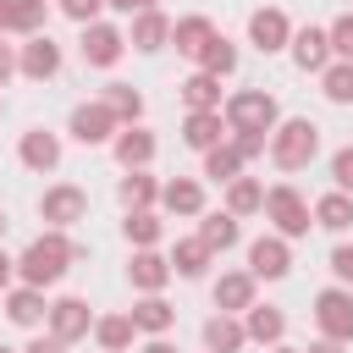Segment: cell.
Wrapping results in <instances>:
<instances>
[{"label": "cell", "mask_w": 353, "mask_h": 353, "mask_svg": "<svg viewBox=\"0 0 353 353\" xmlns=\"http://www.w3.org/2000/svg\"><path fill=\"white\" fill-rule=\"evenodd\" d=\"M204 347H210V353H243V347H248L243 320H237V314H210V320H204Z\"/></svg>", "instance_id": "d4e9b609"}, {"label": "cell", "mask_w": 353, "mask_h": 353, "mask_svg": "<svg viewBox=\"0 0 353 353\" xmlns=\"http://www.w3.org/2000/svg\"><path fill=\"white\" fill-rule=\"evenodd\" d=\"M105 6H110V11H127V17L138 11V0H105Z\"/></svg>", "instance_id": "681fc988"}, {"label": "cell", "mask_w": 353, "mask_h": 353, "mask_svg": "<svg viewBox=\"0 0 353 353\" xmlns=\"http://www.w3.org/2000/svg\"><path fill=\"white\" fill-rule=\"evenodd\" d=\"M210 254H226V248H237V215H226V210H215V215H199V232H193Z\"/></svg>", "instance_id": "4316f807"}, {"label": "cell", "mask_w": 353, "mask_h": 353, "mask_svg": "<svg viewBox=\"0 0 353 353\" xmlns=\"http://www.w3.org/2000/svg\"><path fill=\"white\" fill-rule=\"evenodd\" d=\"M210 248L199 243V237H176V248H171V276H182V281H199L204 270H210Z\"/></svg>", "instance_id": "f1b7e54d"}, {"label": "cell", "mask_w": 353, "mask_h": 353, "mask_svg": "<svg viewBox=\"0 0 353 353\" xmlns=\"http://www.w3.org/2000/svg\"><path fill=\"white\" fill-rule=\"evenodd\" d=\"M243 331H248V342L276 347V342L287 336V314H281L276 303H248V309H243Z\"/></svg>", "instance_id": "e0dca14e"}, {"label": "cell", "mask_w": 353, "mask_h": 353, "mask_svg": "<svg viewBox=\"0 0 353 353\" xmlns=\"http://www.w3.org/2000/svg\"><path fill=\"white\" fill-rule=\"evenodd\" d=\"M210 39H215V22H210V17H182V22H171V44H176V55H188V61H199Z\"/></svg>", "instance_id": "484cf974"}, {"label": "cell", "mask_w": 353, "mask_h": 353, "mask_svg": "<svg viewBox=\"0 0 353 353\" xmlns=\"http://www.w3.org/2000/svg\"><path fill=\"white\" fill-rule=\"evenodd\" d=\"M121 232H127V243H132V248H154L165 226H160V215H154V210H127Z\"/></svg>", "instance_id": "d590c367"}, {"label": "cell", "mask_w": 353, "mask_h": 353, "mask_svg": "<svg viewBox=\"0 0 353 353\" xmlns=\"http://www.w3.org/2000/svg\"><path fill=\"white\" fill-rule=\"evenodd\" d=\"M292 61L303 66V72H325L331 66V39H325V28H292Z\"/></svg>", "instance_id": "ac0fdd59"}, {"label": "cell", "mask_w": 353, "mask_h": 353, "mask_svg": "<svg viewBox=\"0 0 353 353\" xmlns=\"http://www.w3.org/2000/svg\"><path fill=\"white\" fill-rule=\"evenodd\" d=\"M182 143L188 149H215V143H226V121H221V110H188V121H182Z\"/></svg>", "instance_id": "ffe728a7"}, {"label": "cell", "mask_w": 353, "mask_h": 353, "mask_svg": "<svg viewBox=\"0 0 353 353\" xmlns=\"http://www.w3.org/2000/svg\"><path fill=\"white\" fill-rule=\"evenodd\" d=\"M265 154H270L276 171H303V165L320 154V127H314L309 116H287V121H276Z\"/></svg>", "instance_id": "7a4b0ae2"}, {"label": "cell", "mask_w": 353, "mask_h": 353, "mask_svg": "<svg viewBox=\"0 0 353 353\" xmlns=\"http://www.w3.org/2000/svg\"><path fill=\"white\" fill-rule=\"evenodd\" d=\"M77 44H83V61H88V66L110 72V66L121 61V50H127V33H121V28H110V22H88Z\"/></svg>", "instance_id": "8fae6325"}, {"label": "cell", "mask_w": 353, "mask_h": 353, "mask_svg": "<svg viewBox=\"0 0 353 353\" xmlns=\"http://www.w3.org/2000/svg\"><path fill=\"white\" fill-rule=\"evenodd\" d=\"M127 320H132V331H149V336H165L171 325H176V309L160 298V292H143L132 309H127Z\"/></svg>", "instance_id": "d6986e66"}, {"label": "cell", "mask_w": 353, "mask_h": 353, "mask_svg": "<svg viewBox=\"0 0 353 353\" xmlns=\"http://www.w3.org/2000/svg\"><path fill=\"white\" fill-rule=\"evenodd\" d=\"M303 353H342V342H325V336H320V342H309Z\"/></svg>", "instance_id": "c3c4849f"}, {"label": "cell", "mask_w": 353, "mask_h": 353, "mask_svg": "<svg viewBox=\"0 0 353 353\" xmlns=\"http://www.w3.org/2000/svg\"><path fill=\"white\" fill-rule=\"evenodd\" d=\"M331 182H336V193H353V143H342L331 154Z\"/></svg>", "instance_id": "60d3db41"}, {"label": "cell", "mask_w": 353, "mask_h": 353, "mask_svg": "<svg viewBox=\"0 0 353 353\" xmlns=\"http://www.w3.org/2000/svg\"><path fill=\"white\" fill-rule=\"evenodd\" d=\"M6 226H11V221H6V210H0V237H6Z\"/></svg>", "instance_id": "f5cc1de1"}, {"label": "cell", "mask_w": 353, "mask_h": 353, "mask_svg": "<svg viewBox=\"0 0 353 353\" xmlns=\"http://www.w3.org/2000/svg\"><path fill=\"white\" fill-rule=\"evenodd\" d=\"M44 325H50V336H55V342H66V347H72V342H83V336L94 331V314H88V303H83V298H55V303H50V314H44Z\"/></svg>", "instance_id": "9c48e42d"}, {"label": "cell", "mask_w": 353, "mask_h": 353, "mask_svg": "<svg viewBox=\"0 0 353 353\" xmlns=\"http://www.w3.org/2000/svg\"><path fill=\"white\" fill-rule=\"evenodd\" d=\"M320 94H325L331 105H353V61H331V66L320 72Z\"/></svg>", "instance_id": "8d00e7d4"}, {"label": "cell", "mask_w": 353, "mask_h": 353, "mask_svg": "<svg viewBox=\"0 0 353 353\" xmlns=\"http://www.w3.org/2000/svg\"><path fill=\"white\" fill-rule=\"evenodd\" d=\"M287 270H292V248H287V237L265 232V237L248 243V276H254V281H281Z\"/></svg>", "instance_id": "52a82bcc"}, {"label": "cell", "mask_w": 353, "mask_h": 353, "mask_svg": "<svg viewBox=\"0 0 353 353\" xmlns=\"http://www.w3.org/2000/svg\"><path fill=\"white\" fill-rule=\"evenodd\" d=\"M83 215H88V193H83L77 182H55V188L39 193V221H50V232L77 226Z\"/></svg>", "instance_id": "8992f818"}, {"label": "cell", "mask_w": 353, "mask_h": 353, "mask_svg": "<svg viewBox=\"0 0 353 353\" xmlns=\"http://www.w3.org/2000/svg\"><path fill=\"white\" fill-rule=\"evenodd\" d=\"M325 39H331V61H353V11H342L325 28Z\"/></svg>", "instance_id": "f35d334b"}, {"label": "cell", "mask_w": 353, "mask_h": 353, "mask_svg": "<svg viewBox=\"0 0 353 353\" xmlns=\"http://www.w3.org/2000/svg\"><path fill=\"white\" fill-rule=\"evenodd\" d=\"M11 281H17V259L0 248V292H11Z\"/></svg>", "instance_id": "f6af8a7d"}, {"label": "cell", "mask_w": 353, "mask_h": 353, "mask_svg": "<svg viewBox=\"0 0 353 353\" xmlns=\"http://www.w3.org/2000/svg\"><path fill=\"white\" fill-rule=\"evenodd\" d=\"M138 353H176V347H171V342H165V336H149V342H143V347H138Z\"/></svg>", "instance_id": "7dc6e473"}, {"label": "cell", "mask_w": 353, "mask_h": 353, "mask_svg": "<svg viewBox=\"0 0 353 353\" xmlns=\"http://www.w3.org/2000/svg\"><path fill=\"white\" fill-rule=\"evenodd\" d=\"M0 110H6V99H0Z\"/></svg>", "instance_id": "11a10c76"}, {"label": "cell", "mask_w": 353, "mask_h": 353, "mask_svg": "<svg viewBox=\"0 0 353 353\" xmlns=\"http://www.w3.org/2000/svg\"><path fill=\"white\" fill-rule=\"evenodd\" d=\"M127 281H132L138 292H160V287L171 281V259H165V254H154V248H138V254H132V265H127Z\"/></svg>", "instance_id": "7402d4cb"}, {"label": "cell", "mask_w": 353, "mask_h": 353, "mask_svg": "<svg viewBox=\"0 0 353 353\" xmlns=\"http://www.w3.org/2000/svg\"><path fill=\"white\" fill-rule=\"evenodd\" d=\"M11 77H17V50H11L6 39H0V88H6Z\"/></svg>", "instance_id": "ee69618b"}, {"label": "cell", "mask_w": 353, "mask_h": 353, "mask_svg": "<svg viewBox=\"0 0 353 353\" xmlns=\"http://www.w3.org/2000/svg\"><path fill=\"white\" fill-rule=\"evenodd\" d=\"M66 132H72V138H77L83 149H99V143H110V138L121 132V121H116V116H110V110H105V105L94 99V105H77V110H72Z\"/></svg>", "instance_id": "ba28073f"}, {"label": "cell", "mask_w": 353, "mask_h": 353, "mask_svg": "<svg viewBox=\"0 0 353 353\" xmlns=\"http://www.w3.org/2000/svg\"><path fill=\"white\" fill-rule=\"evenodd\" d=\"M44 22H50V0H0V39L6 33L33 39V33H44Z\"/></svg>", "instance_id": "5bb4252c"}, {"label": "cell", "mask_w": 353, "mask_h": 353, "mask_svg": "<svg viewBox=\"0 0 353 353\" xmlns=\"http://www.w3.org/2000/svg\"><path fill=\"white\" fill-rule=\"evenodd\" d=\"M259 210H265V182L259 176H232L226 182V215L243 221V215H259Z\"/></svg>", "instance_id": "83f0119b"}, {"label": "cell", "mask_w": 353, "mask_h": 353, "mask_svg": "<svg viewBox=\"0 0 353 353\" xmlns=\"http://www.w3.org/2000/svg\"><path fill=\"white\" fill-rule=\"evenodd\" d=\"M309 215H314V226H325V232H347V226H353V193H325V199L309 204Z\"/></svg>", "instance_id": "1f68e13d"}, {"label": "cell", "mask_w": 353, "mask_h": 353, "mask_svg": "<svg viewBox=\"0 0 353 353\" xmlns=\"http://www.w3.org/2000/svg\"><path fill=\"white\" fill-rule=\"evenodd\" d=\"M88 336H94V342H99V353H127V347H132V336H138V331H132V320H127V314H99V320H94V331H88Z\"/></svg>", "instance_id": "4dcf8cb0"}, {"label": "cell", "mask_w": 353, "mask_h": 353, "mask_svg": "<svg viewBox=\"0 0 353 353\" xmlns=\"http://www.w3.org/2000/svg\"><path fill=\"white\" fill-rule=\"evenodd\" d=\"M0 298H6V320L22 325V331H33V325L50 314V303H44L39 287H11V292H0Z\"/></svg>", "instance_id": "cb8c5ba5"}, {"label": "cell", "mask_w": 353, "mask_h": 353, "mask_svg": "<svg viewBox=\"0 0 353 353\" xmlns=\"http://www.w3.org/2000/svg\"><path fill=\"white\" fill-rule=\"evenodd\" d=\"M270 353H298V347H281V342H276V347H270Z\"/></svg>", "instance_id": "816d5d0a"}, {"label": "cell", "mask_w": 353, "mask_h": 353, "mask_svg": "<svg viewBox=\"0 0 353 353\" xmlns=\"http://www.w3.org/2000/svg\"><path fill=\"white\" fill-rule=\"evenodd\" d=\"M204 176L210 182H232V176H243V160H237V149L232 143H215V149H204Z\"/></svg>", "instance_id": "74e56055"}, {"label": "cell", "mask_w": 353, "mask_h": 353, "mask_svg": "<svg viewBox=\"0 0 353 353\" xmlns=\"http://www.w3.org/2000/svg\"><path fill=\"white\" fill-rule=\"evenodd\" d=\"M160 210L165 215H204V188L193 176H171V182H160Z\"/></svg>", "instance_id": "44dd1931"}, {"label": "cell", "mask_w": 353, "mask_h": 353, "mask_svg": "<svg viewBox=\"0 0 353 353\" xmlns=\"http://www.w3.org/2000/svg\"><path fill=\"white\" fill-rule=\"evenodd\" d=\"M127 44H132V50H143V55L165 50V44H171V17H165V11H132Z\"/></svg>", "instance_id": "9a60e30c"}, {"label": "cell", "mask_w": 353, "mask_h": 353, "mask_svg": "<svg viewBox=\"0 0 353 353\" xmlns=\"http://www.w3.org/2000/svg\"><path fill=\"white\" fill-rule=\"evenodd\" d=\"M265 215H270V226H276V237H309V226H314V215H309V199L292 188V182H276V188H265Z\"/></svg>", "instance_id": "277c9868"}, {"label": "cell", "mask_w": 353, "mask_h": 353, "mask_svg": "<svg viewBox=\"0 0 353 353\" xmlns=\"http://www.w3.org/2000/svg\"><path fill=\"white\" fill-rule=\"evenodd\" d=\"M210 298H215L221 314H243V309L254 303V276H248V270H226V276L210 287Z\"/></svg>", "instance_id": "603a6c76"}, {"label": "cell", "mask_w": 353, "mask_h": 353, "mask_svg": "<svg viewBox=\"0 0 353 353\" xmlns=\"http://www.w3.org/2000/svg\"><path fill=\"white\" fill-rule=\"evenodd\" d=\"M221 121H226V132H265L270 138L276 121H281V105L265 88H237V94L221 99Z\"/></svg>", "instance_id": "3957f363"}, {"label": "cell", "mask_w": 353, "mask_h": 353, "mask_svg": "<svg viewBox=\"0 0 353 353\" xmlns=\"http://www.w3.org/2000/svg\"><path fill=\"white\" fill-rule=\"evenodd\" d=\"M17 72L33 77V83H50V77L61 72V44H55L50 33H33V39L17 50Z\"/></svg>", "instance_id": "7c38bea8"}, {"label": "cell", "mask_w": 353, "mask_h": 353, "mask_svg": "<svg viewBox=\"0 0 353 353\" xmlns=\"http://www.w3.org/2000/svg\"><path fill=\"white\" fill-rule=\"evenodd\" d=\"M0 353H17V347H0Z\"/></svg>", "instance_id": "db71d44e"}, {"label": "cell", "mask_w": 353, "mask_h": 353, "mask_svg": "<svg viewBox=\"0 0 353 353\" xmlns=\"http://www.w3.org/2000/svg\"><path fill=\"white\" fill-rule=\"evenodd\" d=\"M154 149H160V143H154V132H149V127H121V132L110 138V154H116L127 171H143V165L154 160Z\"/></svg>", "instance_id": "2e32d148"}, {"label": "cell", "mask_w": 353, "mask_h": 353, "mask_svg": "<svg viewBox=\"0 0 353 353\" xmlns=\"http://www.w3.org/2000/svg\"><path fill=\"white\" fill-rule=\"evenodd\" d=\"M138 11H160V0H138Z\"/></svg>", "instance_id": "f907efd6"}, {"label": "cell", "mask_w": 353, "mask_h": 353, "mask_svg": "<svg viewBox=\"0 0 353 353\" xmlns=\"http://www.w3.org/2000/svg\"><path fill=\"white\" fill-rule=\"evenodd\" d=\"M99 105H105V110H110L121 127H138V121H143V94H138L132 83H110Z\"/></svg>", "instance_id": "f546056e"}, {"label": "cell", "mask_w": 353, "mask_h": 353, "mask_svg": "<svg viewBox=\"0 0 353 353\" xmlns=\"http://www.w3.org/2000/svg\"><path fill=\"white\" fill-rule=\"evenodd\" d=\"M22 353H66V342H55V336H33Z\"/></svg>", "instance_id": "bcb514c9"}, {"label": "cell", "mask_w": 353, "mask_h": 353, "mask_svg": "<svg viewBox=\"0 0 353 353\" xmlns=\"http://www.w3.org/2000/svg\"><path fill=\"white\" fill-rule=\"evenodd\" d=\"M314 325H320V336L325 342H353V292L347 287H325V292H314Z\"/></svg>", "instance_id": "5b68a950"}, {"label": "cell", "mask_w": 353, "mask_h": 353, "mask_svg": "<svg viewBox=\"0 0 353 353\" xmlns=\"http://www.w3.org/2000/svg\"><path fill=\"white\" fill-rule=\"evenodd\" d=\"M176 94H182L188 110H221V77H210V72H193Z\"/></svg>", "instance_id": "836d02e7"}, {"label": "cell", "mask_w": 353, "mask_h": 353, "mask_svg": "<svg viewBox=\"0 0 353 353\" xmlns=\"http://www.w3.org/2000/svg\"><path fill=\"white\" fill-rule=\"evenodd\" d=\"M248 44L265 50V55L287 50V44H292V22H287V11H281V6H259V11L248 17Z\"/></svg>", "instance_id": "30bf717a"}, {"label": "cell", "mask_w": 353, "mask_h": 353, "mask_svg": "<svg viewBox=\"0 0 353 353\" xmlns=\"http://www.w3.org/2000/svg\"><path fill=\"white\" fill-rule=\"evenodd\" d=\"M55 6H61V17H72L77 28L99 22V11H105V0H55Z\"/></svg>", "instance_id": "ab89813d"}, {"label": "cell", "mask_w": 353, "mask_h": 353, "mask_svg": "<svg viewBox=\"0 0 353 353\" xmlns=\"http://www.w3.org/2000/svg\"><path fill=\"white\" fill-rule=\"evenodd\" d=\"M17 160L28 165V171H55L61 165V132H50V127H28L22 132V143H17Z\"/></svg>", "instance_id": "4fadbf2b"}, {"label": "cell", "mask_w": 353, "mask_h": 353, "mask_svg": "<svg viewBox=\"0 0 353 353\" xmlns=\"http://www.w3.org/2000/svg\"><path fill=\"white\" fill-rule=\"evenodd\" d=\"M116 193H121L127 210H154V204H160V182H154L149 171H127V176L116 182Z\"/></svg>", "instance_id": "d6a6232c"}, {"label": "cell", "mask_w": 353, "mask_h": 353, "mask_svg": "<svg viewBox=\"0 0 353 353\" xmlns=\"http://www.w3.org/2000/svg\"><path fill=\"white\" fill-rule=\"evenodd\" d=\"M331 276H336V287L353 292V243H336L331 248Z\"/></svg>", "instance_id": "7bdbcfd3"}, {"label": "cell", "mask_w": 353, "mask_h": 353, "mask_svg": "<svg viewBox=\"0 0 353 353\" xmlns=\"http://www.w3.org/2000/svg\"><path fill=\"white\" fill-rule=\"evenodd\" d=\"M199 72H210V77H232V72H237V44H232L226 33H215V39L204 44V55H199Z\"/></svg>", "instance_id": "e575fe53"}, {"label": "cell", "mask_w": 353, "mask_h": 353, "mask_svg": "<svg viewBox=\"0 0 353 353\" xmlns=\"http://www.w3.org/2000/svg\"><path fill=\"white\" fill-rule=\"evenodd\" d=\"M226 143H232V149H237V160L248 165V160H259V154H265V143H270V138H265V132H232Z\"/></svg>", "instance_id": "b9f144b4"}, {"label": "cell", "mask_w": 353, "mask_h": 353, "mask_svg": "<svg viewBox=\"0 0 353 353\" xmlns=\"http://www.w3.org/2000/svg\"><path fill=\"white\" fill-rule=\"evenodd\" d=\"M72 259H77V248L66 243V232H39L22 254H17V276H22V287H55L66 270H72Z\"/></svg>", "instance_id": "6da1fadb"}]
</instances>
